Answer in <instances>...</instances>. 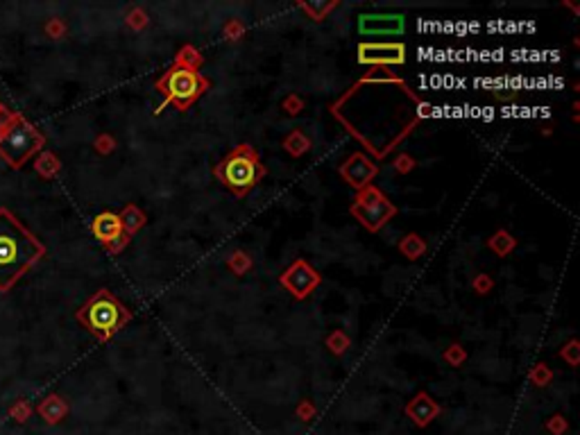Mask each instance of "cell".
Returning a JSON list of instances; mask_svg holds the SVG:
<instances>
[{
    "label": "cell",
    "instance_id": "1",
    "mask_svg": "<svg viewBox=\"0 0 580 435\" xmlns=\"http://www.w3.org/2000/svg\"><path fill=\"white\" fill-rule=\"evenodd\" d=\"M44 254L46 247L21 225L14 214L0 209V293H7Z\"/></svg>",
    "mask_w": 580,
    "mask_h": 435
},
{
    "label": "cell",
    "instance_id": "2",
    "mask_svg": "<svg viewBox=\"0 0 580 435\" xmlns=\"http://www.w3.org/2000/svg\"><path fill=\"white\" fill-rule=\"evenodd\" d=\"M211 173L236 197H245L259 181H263V177L268 175V168L261 161L254 145L241 143L222 156Z\"/></svg>",
    "mask_w": 580,
    "mask_h": 435
},
{
    "label": "cell",
    "instance_id": "3",
    "mask_svg": "<svg viewBox=\"0 0 580 435\" xmlns=\"http://www.w3.org/2000/svg\"><path fill=\"white\" fill-rule=\"evenodd\" d=\"M211 86L214 84H211L206 75H202L197 69L181 66L177 61L170 64L154 82V89L164 96L161 109L166 104H173L177 111H189L206 91H211Z\"/></svg>",
    "mask_w": 580,
    "mask_h": 435
},
{
    "label": "cell",
    "instance_id": "4",
    "mask_svg": "<svg viewBox=\"0 0 580 435\" xmlns=\"http://www.w3.org/2000/svg\"><path fill=\"white\" fill-rule=\"evenodd\" d=\"M77 320H80L82 326H86L100 342H107L131 320V311L109 288H100L98 293L77 311Z\"/></svg>",
    "mask_w": 580,
    "mask_h": 435
},
{
    "label": "cell",
    "instance_id": "5",
    "mask_svg": "<svg viewBox=\"0 0 580 435\" xmlns=\"http://www.w3.org/2000/svg\"><path fill=\"white\" fill-rule=\"evenodd\" d=\"M349 214L359 220L367 231L376 234L397 216V206L388 200V195L384 191L376 189L374 184H370V186H365L363 191H356Z\"/></svg>",
    "mask_w": 580,
    "mask_h": 435
},
{
    "label": "cell",
    "instance_id": "6",
    "mask_svg": "<svg viewBox=\"0 0 580 435\" xmlns=\"http://www.w3.org/2000/svg\"><path fill=\"white\" fill-rule=\"evenodd\" d=\"M41 134L30 123H25L21 116H16L14 123L0 131V154L14 168H19L30 154L41 148Z\"/></svg>",
    "mask_w": 580,
    "mask_h": 435
},
{
    "label": "cell",
    "instance_id": "7",
    "mask_svg": "<svg viewBox=\"0 0 580 435\" xmlns=\"http://www.w3.org/2000/svg\"><path fill=\"white\" fill-rule=\"evenodd\" d=\"M279 284L295 299H306L315 288L322 284V274L315 270L306 259H297L279 274Z\"/></svg>",
    "mask_w": 580,
    "mask_h": 435
},
{
    "label": "cell",
    "instance_id": "8",
    "mask_svg": "<svg viewBox=\"0 0 580 435\" xmlns=\"http://www.w3.org/2000/svg\"><path fill=\"white\" fill-rule=\"evenodd\" d=\"M359 64L374 66V69H388V66H404L406 64V46L399 41H363L356 48Z\"/></svg>",
    "mask_w": 580,
    "mask_h": 435
},
{
    "label": "cell",
    "instance_id": "9",
    "mask_svg": "<svg viewBox=\"0 0 580 435\" xmlns=\"http://www.w3.org/2000/svg\"><path fill=\"white\" fill-rule=\"evenodd\" d=\"M91 231L111 254H118L131 241V236L123 231L121 218H118V214H111V211H104V214L96 216L94 222H91Z\"/></svg>",
    "mask_w": 580,
    "mask_h": 435
},
{
    "label": "cell",
    "instance_id": "10",
    "mask_svg": "<svg viewBox=\"0 0 580 435\" xmlns=\"http://www.w3.org/2000/svg\"><path fill=\"white\" fill-rule=\"evenodd\" d=\"M338 173L351 189L363 191L365 186H370L372 179L379 175V166L365 152H354L347 156L345 164H340Z\"/></svg>",
    "mask_w": 580,
    "mask_h": 435
},
{
    "label": "cell",
    "instance_id": "11",
    "mask_svg": "<svg viewBox=\"0 0 580 435\" xmlns=\"http://www.w3.org/2000/svg\"><path fill=\"white\" fill-rule=\"evenodd\" d=\"M406 19L404 14H361L359 32L365 36H384V34H404Z\"/></svg>",
    "mask_w": 580,
    "mask_h": 435
},
{
    "label": "cell",
    "instance_id": "12",
    "mask_svg": "<svg viewBox=\"0 0 580 435\" xmlns=\"http://www.w3.org/2000/svg\"><path fill=\"white\" fill-rule=\"evenodd\" d=\"M406 415L419 429H426L431 421L440 415V404L435 401L429 392H417L415 397L406 404Z\"/></svg>",
    "mask_w": 580,
    "mask_h": 435
},
{
    "label": "cell",
    "instance_id": "13",
    "mask_svg": "<svg viewBox=\"0 0 580 435\" xmlns=\"http://www.w3.org/2000/svg\"><path fill=\"white\" fill-rule=\"evenodd\" d=\"M519 241H517V236H512L508 229L504 227H499L490 239H487V247H490V252H494L499 259H504L508 254H512L517 249Z\"/></svg>",
    "mask_w": 580,
    "mask_h": 435
},
{
    "label": "cell",
    "instance_id": "14",
    "mask_svg": "<svg viewBox=\"0 0 580 435\" xmlns=\"http://www.w3.org/2000/svg\"><path fill=\"white\" fill-rule=\"evenodd\" d=\"M399 252L408 259V261H417V259H421L424 256L426 252H429V245H426V241L421 239L419 234H415V231H411V234H406L404 239L399 241Z\"/></svg>",
    "mask_w": 580,
    "mask_h": 435
},
{
    "label": "cell",
    "instance_id": "15",
    "mask_svg": "<svg viewBox=\"0 0 580 435\" xmlns=\"http://www.w3.org/2000/svg\"><path fill=\"white\" fill-rule=\"evenodd\" d=\"M338 5H340L338 0H329V3H324V0H311V3H304V0H301V3H297V7L315 23H322L324 19H329V14H331Z\"/></svg>",
    "mask_w": 580,
    "mask_h": 435
},
{
    "label": "cell",
    "instance_id": "16",
    "mask_svg": "<svg viewBox=\"0 0 580 435\" xmlns=\"http://www.w3.org/2000/svg\"><path fill=\"white\" fill-rule=\"evenodd\" d=\"M118 218H121L123 231L127 236H134L141 227H145V222H148V216H145L136 204H127L123 209V214H118Z\"/></svg>",
    "mask_w": 580,
    "mask_h": 435
},
{
    "label": "cell",
    "instance_id": "17",
    "mask_svg": "<svg viewBox=\"0 0 580 435\" xmlns=\"http://www.w3.org/2000/svg\"><path fill=\"white\" fill-rule=\"evenodd\" d=\"M284 150L290 154V156H295V159H299V156H304L311 152V139L304 134L301 129H293L290 134L284 139Z\"/></svg>",
    "mask_w": 580,
    "mask_h": 435
},
{
    "label": "cell",
    "instance_id": "18",
    "mask_svg": "<svg viewBox=\"0 0 580 435\" xmlns=\"http://www.w3.org/2000/svg\"><path fill=\"white\" fill-rule=\"evenodd\" d=\"M177 64L181 66H189V69H197L200 71L202 66H204V57H202V52L197 50L193 44H184L179 50H177V57H175Z\"/></svg>",
    "mask_w": 580,
    "mask_h": 435
},
{
    "label": "cell",
    "instance_id": "19",
    "mask_svg": "<svg viewBox=\"0 0 580 435\" xmlns=\"http://www.w3.org/2000/svg\"><path fill=\"white\" fill-rule=\"evenodd\" d=\"M324 345H326V349L331 351L334 356H342V354H347V351H349V347H351V338H349L345 331H342V329H334V331L324 338Z\"/></svg>",
    "mask_w": 580,
    "mask_h": 435
},
{
    "label": "cell",
    "instance_id": "20",
    "mask_svg": "<svg viewBox=\"0 0 580 435\" xmlns=\"http://www.w3.org/2000/svg\"><path fill=\"white\" fill-rule=\"evenodd\" d=\"M225 263H227V268H229L236 276L247 274L249 270H252V266H254L252 256H249L247 252H243V249H236V252H231V254L225 259Z\"/></svg>",
    "mask_w": 580,
    "mask_h": 435
},
{
    "label": "cell",
    "instance_id": "21",
    "mask_svg": "<svg viewBox=\"0 0 580 435\" xmlns=\"http://www.w3.org/2000/svg\"><path fill=\"white\" fill-rule=\"evenodd\" d=\"M529 379L533 381V386L537 388H546L551 381H553V370L546 365V363H535L529 372Z\"/></svg>",
    "mask_w": 580,
    "mask_h": 435
},
{
    "label": "cell",
    "instance_id": "22",
    "mask_svg": "<svg viewBox=\"0 0 580 435\" xmlns=\"http://www.w3.org/2000/svg\"><path fill=\"white\" fill-rule=\"evenodd\" d=\"M442 359L451 367H463V363L467 361V349L460 345V342H454V345H449L442 351Z\"/></svg>",
    "mask_w": 580,
    "mask_h": 435
},
{
    "label": "cell",
    "instance_id": "23",
    "mask_svg": "<svg viewBox=\"0 0 580 435\" xmlns=\"http://www.w3.org/2000/svg\"><path fill=\"white\" fill-rule=\"evenodd\" d=\"M560 359L569 365V367H576L578 363H580V342L576 340V338H571V340H566L564 345H562V349H560Z\"/></svg>",
    "mask_w": 580,
    "mask_h": 435
},
{
    "label": "cell",
    "instance_id": "24",
    "mask_svg": "<svg viewBox=\"0 0 580 435\" xmlns=\"http://www.w3.org/2000/svg\"><path fill=\"white\" fill-rule=\"evenodd\" d=\"M245 32H247V28L241 19H229L225 25H222V36H225L227 41H241Z\"/></svg>",
    "mask_w": 580,
    "mask_h": 435
},
{
    "label": "cell",
    "instance_id": "25",
    "mask_svg": "<svg viewBox=\"0 0 580 435\" xmlns=\"http://www.w3.org/2000/svg\"><path fill=\"white\" fill-rule=\"evenodd\" d=\"M148 23H150V19H148V11L145 9H141V7H131L129 9V14H127V25L134 32H141V30H145L148 28Z\"/></svg>",
    "mask_w": 580,
    "mask_h": 435
},
{
    "label": "cell",
    "instance_id": "26",
    "mask_svg": "<svg viewBox=\"0 0 580 435\" xmlns=\"http://www.w3.org/2000/svg\"><path fill=\"white\" fill-rule=\"evenodd\" d=\"M471 290H474V293H476V295H490L492 290H494L492 276H490V274H485V272L474 274V276H471Z\"/></svg>",
    "mask_w": 580,
    "mask_h": 435
},
{
    "label": "cell",
    "instance_id": "27",
    "mask_svg": "<svg viewBox=\"0 0 580 435\" xmlns=\"http://www.w3.org/2000/svg\"><path fill=\"white\" fill-rule=\"evenodd\" d=\"M41 413H44L50 421H57V419L66 413V406L59 401V397H50V399L41 406Z\"/></svg>",
    "mask_w": 580,
    "mask_h": 435
},
{
    "label": "cell",
    "instance_id": "28",
    "mask_svg": "<svg viewBox=\"0 0 580 435\" xmlns=\"http://www.w3.org/2000/svg\"><path fill=\"white\" fill-rule=\"evenodd\" d=\"M417 168V161L413 159L411 154H406L401 152L397 159H394V170H397L399 175H408V173H413V170Z\"/></svg>",
    "mask_w": 580,
    "mask_h": 435
},
{
    "label": "cell",
    "instance_id": "29",
    "mask_svg": "<svg viewBox=\"0 0 580 435\" xmlns=\"http://www.w3.org/2000/svg\"><path fill=\"white\" fill-rule=\"evenodd\" d=\"M284 111L288 114V116H297V114H301V109H304V100H301L297 94H290L286 100H284Z\"/></svg>",
    "mask_w": 580,
    "mask_h": 435
},
{
    "label": "cell",
    "instance_id": "30",
    "mask_svg": "<svg viewBox=\"0 0 580 435\" xmlns=\"http://www.w3.org/2000/svg\"><path fill=\"white\" fill-rule=\"evenodd\" d=\"M546 429H549V431H553L556 435H560V433L566 429V421L562 419V415H553V417L546 421Z\"/></svg>",
    "mask_w": 580,
    "mask_h": 435
},
{
    "label": "cell",
    "instance_id": "31",
    "mask_svg": "<svg viewBox=\"0 0 580 435\" xmlns=\"http://www.w3.org/2000/svg\"><path fill=\"white\" fill-rule=\"evenodd\" d=\"M98 150H100V152H111V150H114V139H102V141H98Z\"/></svg>",
    "mask_w": 580,
    "mask_h": 435
}]
</instances>
